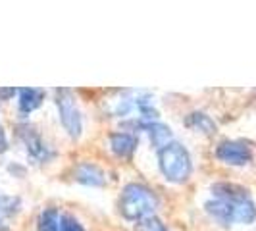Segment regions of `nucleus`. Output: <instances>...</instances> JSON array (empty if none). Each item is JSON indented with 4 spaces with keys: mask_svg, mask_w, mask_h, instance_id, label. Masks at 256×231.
<instances>
[{
    "mask_svg": "<svg viewBox=\"0 0 256 231\" xmlns=\"http://www.w3.org/2000/svg\"><path fill=\"white\" fill-rule=\"evenodd\" d=\"M158 166L162 176L172 183H183L189 180L192 172V162L189 150L178 141L168 142L158 150Z\"/></svg>",
    "mask_w": 256,
    "mask_h": 231,
    "instance_id": "obj_2",
    "label": "nucleus"
},
{
    "mask_svg": "<svg viewBox=\"0 0 256 231\" xmlns=\"http://www.w3.org/2000/svg\"><path fill=\"white\" fill-rule=\"evenodd\" d=\"M18 137L24 141L27 154L33 160H37V162H48L52 158V150L46 146V142L42 141L40 133L33 126H29V124L20 126L18 128Z\"/></svg>",
    "mask_w": 256,
    "mask_h": 231,
    "instance_id": "obj_4",
    "label": "nucleus"
},
{
    "mask_svg": "<svg viewBox=\"0 0 256 231\" xmlns=\"http://www.w3.org/2000/svg\"><path fill=\"white\" fill-rule=\"evenodd\" d=\"M139 231H168V230H166V226H164L160 220L154 218V216H150V218L139 222Z\"/></svg>",
    "mask_w": 256,
    "mask_h": 231,
    "instance_id": "obj_17",
    "label": "nucleus"
},
{
    "mask_svg": "<svg viewBox=\"0 0 256 231\" xmlns=\"http://www.w3.org/2000/svg\"><path fill=\"white\" fill-rule=\"evenodd\" d=\"M206 212L216 220L222 226H231L233 224V206L228 200H220V198H212L204 204Z\"/></svg>",
    "mask_w": 256,
    "mask_h": 231,
    "instance_id": "obj_10",
    "label": "nucleus"
},
{
    "mask_svg": "<svg viewBox=\"0 0 256 231\" xmlns=\"http://www.w3.org/2000/svg\"><path fill=\"white\" fill-rule=\"evenodd\" d=\"M8 150V137H6V131L0 126V154H4Z\"/></svg>",
    "mask_w": 256,
    "mask_h": 231,
    "instance_id": "obj_18",
    "label": "nucleus"
},
{
    "mask_svg": "<svg viewBox=\"0 0 256 231\" xmlns=\"http://www.w3.org/2000/svg\"><path fill=\"white\" fill-rule=\"evenodd\" d=\"M133 128L135 129H142V131H146L148 133V137H150V142H152L154 148H164L168 142H172V129L168 128L166 124H162V122H148V124H133Z\"/></svg>",
    "mask_w": 256,
    "mask_h": 231,
    "instance_id": "obj_7",
    "label": "nucleus"
},
{
    "mask_svg": "<svg viewBox=\"0 0 256 231\" xmlns=\"http://www.w3.org/2000/svg\"><path fill=\"white\" fill-rule=\"evenodd\" d=\"M158 196L142 183H128L120 196V212L128 222H142L154 216Z\"/></svg>",
    "mask_w": 256,
    "mask_h": 231,
    "instance_id": "obj_1",
    "label": "nucleus"
},
{
    "mask_svg": "<svg viewBox=\"0 0 256 231\" xmlns=\"http://www.w3.org/2000/svg\"><path fill=\"white\" fill-rule=\"evenodd\" d=\"M18 198H10V196H0V224L6 216L14 214L18 208Z\"/></svg>",
    "mask_w": 256,
    "mask_h": 231,
    "instance_id": "obj_15",
    "label": "nucleus"
},
{
    "mask_svg": "<svg viewBox=\"0 0 256 231\" xmlns=\"http://www.w3.org/2000/svg\"><path fill=\"white\" fill-rule=\"evenodd\" d=\"M18 94H20L18 108H20L22 116H29L31 112H35L44 100V90L42 89H20Z\"/></svg>",
    "mask_w": 256,
    "mask_h": 231,
    "instance_id": "obj_9",
    "label": "nucleus"
},
{
    "mask_svg": "<svg viewBox=\"0 0 256 231\" xmlns=\"http://www.w3.org/2000/svg\"><path fill=\"white\" fill-rule=\"evenodd\" d=\"M76 181L87 187H102L106 183V176L100 168L92 162H81L76 168Z\"/></svg>",
    "mask_w": 256,
    "mask_h": 231,
    "instance_id": "obj_8",
    "label": "nucleus"
},
{
    "mask_svg": "<svg viewBox=\"0 0 256 231\" xmlns=\"http://www.w3.org/2000/svg\"><path fill=\"white\" fill-rule=\"evenodd\" d=\"M60 220L62 214L56 208H46L40 212L37 220V230L38 231H58L60 230Z\"/></svg>",
    "mask_w": 256,
    "mask_h": 231,
    "instance_id": "obj_14",
    "label": "nucleus"
},
{
    "mask_svg": "<svg viewBox=\"0 0 256 231\" xmlns=\"http://www.w3.org/2000/svg\"><path fill=\"white\" fill-rule=\"evenodd\" d=\"M54 94H56V106H58L62 126L72 139H79L83 131V120H81V112L77 108L74 92L70 89H56Z\"/></svg>",
    "mask_w": 256,
    "mask_h": 231,
    "instance_id": "obj_3",
    "label": "nucleus"
},
{
    "mask_svg": "<svg viewBox=\"0 0 256 231\" xmlns=\"http://www.w3.org/2000/svg\"><path fill=\"white\" fill-rule=\"evenodd\" d=\"M185 126L198 131V133H204V135H214L216 129H218L216 122L204 112H191L185 118Z\"/></svg>",
    "mask_w": 256,
    "mask_h": 231,
    "instance_id": "obj_13",
    "label": "nucleus"
},
{
    "mask_svg": "<svg viewBox=\"0 0 256 231\" xmlns=\"http://www.w3.org/2000/svg\"><path fill=\"white\" fill-rule=\"evenodd\" d=\"M16 92H18L16 89H0V96H2L4 100H8V98H10V96H14Z\"/></svg>",
    "mask_w": 256,
    "mask_h": 231,
    "instance_id": "obj_19",
    "label": "nucleus"
},
{
    "mask_svg": "<svg viewBox=\"0 0 256 231\" xmlns=\"http://www.w3.org/2000/svg\"><path fill=\"white\" fill-rule=\"evenodd\" d=\"M137 144H139L137 135L128 133V131H118L110 135V148L120 158H131L133 152L137 150Z\"/></svg>",
    "mask_w": 256,
    "mask_h": 231,
    "instance_id": "obj_6",
    "label": "nucleus"
},
{
    "mask_svg": "<svg viewBox=\"0 0 256 231\" xmlns=\"http://www.w3.org/2000/svg\"><path fill=\"white\" fill-rule=\"evenodd\" d=\"M58 231H85V228L79 224V220L70 216V214H62L60 220V230Z\"/></svg>",
    "mask_w": 256,
    "mask_h": 231,
    "instance_id": "obj_16",
    "label": "nucleus"
},
{
    "mask_svg": "<svg viewBox=\"0 0 256 231\" xmlns=\"http://www.w3.org/2000/svg\"><path fill=\"white\" fill-rule=\"evenodd\" d=\"M233 224H252L256 220V204L250 200V196L241 198V200H233Z\"/></svg>",
    "mask_w": 256,
    "mask_h": 231,
    "instance_id": "obj_11",
    "label": "nucleus"
},
{
    "mask_svg": "<svg viewBox=\"0 0 256 231\" xmlns=\"http://www.w3.org/2000/svg\"><path fill=\"white\" fill-rule=\"evenodd\" d=\"M212 194H214V198L233 202V200L246 198L248 191L241 185H235V183H216V185H212Z\"/></svg>",
    "mask_w": 256,
    "mask_h": 231,
    "instance_id": "obj_12",
    "label": "nucleus"
},
{
    "mask_svg": "<svg viewBox=\"0 0 256 231\" xmlns=\"http://www.w3.org/2000/svg\"><path fill=\"white\" fill-rule=\"evenodd\" d=\"M216 158L230 166H246L252 160V150L241 141H224L216 146Z\"/></svg>",
    "mask_w": 256,
    "mask_h": 231,
    "instance_id": "obj_5",
    "label": "nucleus"
}]
</instances>
